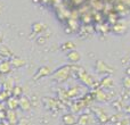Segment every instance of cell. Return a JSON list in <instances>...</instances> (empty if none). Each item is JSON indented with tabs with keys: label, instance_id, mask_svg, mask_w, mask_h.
Returning a JSON list of instances; mask_svg holds the SVG:
<instances>
[{
	"label": "cell",
	"instance_id": "6da1fadb",
	"mask_svg": "<svg viewBox=\"0 0 130 125\" xmlns=\"http://www.w3.org/2000/svg\"><path fill=\"white\" fill-rule=\"evenodd\" d=\"M117 27H119L120 30H118V31H115L118 34H122V33H124V32L127 31V25L124 24V23H117L115 24V26H114V30H117Z\"/></svg>",
	"mask_w": 130,
	"mask_h": 125
}]
</instances>
